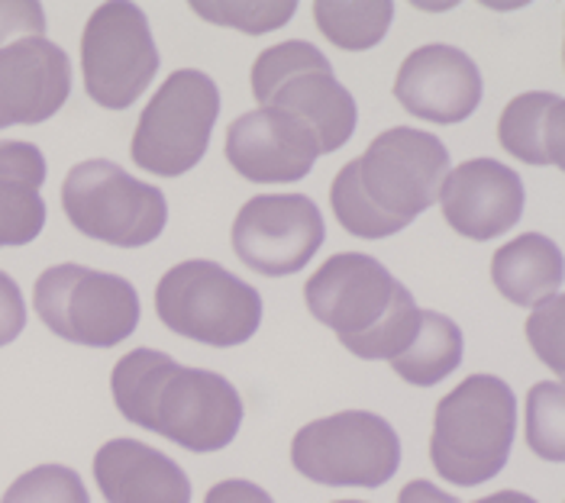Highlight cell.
Masks as SVG:
<instances>
[{"mask_svg": "<svg viewBox=\"0 0 565 503\" xmlns=\"http://www.w3.org/2000/svg\"><path fill=\"white\" fill-rule=\"evenodd\" d=\"M446 174L449 152L434 132L394 126L337 174L330 207L352 236L385 239L434 207Z\"/></svg>", "mask_w": 565, "mask_h": 503, "instance_id": "6da1fadb", "label": "cell"}, {"mask_svg": "<svg viewBox=\"0 0 565 503\" xmlns=\"http://www.w3.org/2000/svg\"><path fill=\"white\" fill-rule=\"evenodd\" d=\"M114 400L124 417L188 452H217L243 422V400L223 375L184 368L166 352L136 349L114 368Z\"/></svg>", "mask_w": 565, "mask_h": 503, "instance_id": "7a4b0ae2", "label": "cell"}, {"mask_svg": "<svg viewBox=\"0 0 565 503\" xmlns=\"http://www.w3.org/2000/svg\"><path fill=\"white\" fill-rule=\"evenodd\" d=\"M313 320L340 335L352 355L379 362L404 352L420 327V310L392 271L362 252L327 258L305 285Z\"/></svg>", "mask_w": 565, "mask_h": 503, "instance_id": "3957f363", "label": "cell"}, {"mask_svg": "<svg viewBox=\"0 0 565 503\" xmlns=\"http://www.w3.org/2000/svg\"><path fill=\"white\" fill-rule=\"evenodd\" d=\"M518 432V400L494 375L466 377L436 407L430 459L459 488L491 481L511 456Z\"/></svg>", "mask_w": 565, "mask_h": 503, "instance_id": "277c9868", "label": "cell"}, {"mask_svg": "<svg viewBox=\"0 0 565 503\" xmlns=\"http://www.w3.org/2000/svg\"><path fill=\"white\" fill-rule=\"evenodd\" d=\"M249 82L259 107L310 126L320 139V152H337L349 142L355 129V100L337 82L333 65L317 45L291 40L265 49Z\"/></svg>", "mask_w": 565, "mask_h": 503, "instance_id": "5b68a950", "label": "cell"}, {"mask_svg": "<svg viewBox=\"0 0 565 503\" xmlns=\"http://www.w3.org/2000/svg\"><path fill=\"white\" fill-rule=\"evenodd\" d=\"M156 313L172 333L230 349L249 342L262 323V297L217 261H181L156 288Z\"/></svg>", "mask_w": 565, "mask_h": 503, "instance_id": "8992f818", "label": "cell"}, {"mask_svg": "<svg viewBox=\"0 0 565 503\" xmlns=\"http://www.w3.org/2000/svg\"><path fill=\"white\" fill-rule=\"evenodd\" d=\"M62 207L78 233L120 249L149 246L162 236L169 220V204L159 188L136 181L107 159H90L68 171Z\"/></svg>", "mask_w": 565, "mask_h": 503, "instance_id": "52a82bcc", "label": "cell"}, {"mask_svg": "<svg viewBox=\"0 0 565 503\" xmlns=\"http://www.w3.org/2000/svg\"><path fill=\"white\" fill-rule=\"evenodd\" d=\"M33 307L52 333L90 349H110L139 327V297L130 281L85 265L45 268Z\"/></svg>", "mask_w": 565, "mask_h": 503, "instance_id": "ba28073f", "label": "cell"}, {"mask_svg": "<svg viewBox=\"0 0 565 503\" xmlns=\"http://www.w3.org/2000/svg\"><path fill=\"white\" fill-rule=\"evenodd\" d=\"M217 117L220 90L214 78L194 68L174 72L139 117L130 142L132 162L159 178L191 171L211 146Z\"/></svg>", "mask_w": 565, "mask_h": 503, "instance_id": "9c48e42d", "label": "cell"}, {"mask_svg": "<svg viewBox=\"0 0 565 503\" xmlns=\"http://www.w3.org/2000/svg\"><path fill=\"white\" fill-rule=\"evenodd\" d=\"M295 468L327 488H382L401 464L392 422L365 410L313 419L295 436Z\"/></svg>", "mask_w": 565, "mask_h": 503, "instance_id": "30bf717a", "label": "cell"}, {"mask_svg": "<svg viewBox=\"0 0 565 503\" xmlns=\"http://www.w3.org/2000/svg\"><path fill=\"white\" fill-rule=\"evenodd\" d=\"M82 72L94 104L127 110L159 72L149 20L132 3H100L82 36Z\"/></svg>", "mask_w": 565, "mask_h": 503, "instance_id": "8fae6325", "label": "cell"}, {"mask_svg": "<svg viewBox=\"0 0 565 503\" xmlns=\"http://www.w3.org/2000/svg\"><path fill=\"white\" fill-rule=\"evenodd\" d=\"M323 216L305 194H262L236 213L233 252L265 278L301 271L323 246Z\"/></svg>", "mask_w": 565, "mask_h": 503, "instance_id": "7c38bea8", "label": "cell"}, {"mask_svg": "<svg viewBox=\"0 0 565 503\" xmlns=\"http://www.w3.org/2000/svg\"><path fill=\"white\" fill-rule=\"evenodd\" d=\"M320 156L313 129L278 110H249L226 129V162L253 184L301 181Z\"/></svg>", "mask_w": 565, "mask_h": 503, "instance_id": "4fadbf2b", "label": "cell"}, {"mask_svg": "<svg viewBox=\"0 0 565 503\" xmlns=\"http://www.w3.org/2000/svg\"><path fill=\"white\" fill-rule=\"evenodd\" d=\"M446 223L466 239H498L523 216V181L494 159H472L452 168L439 188Z\"/></svg>", "mask_w": 565, "mask_h": 503, "instance_id": "5bb4252c", "label": "cell"}, {"mask_svg": "<svg viewBox=\"0 0 565 503\" xmlns=\"http://www.w3.org/2000/svg\"><path fill=\"white\" fill-rule=\"evenodd\" d=\"M397 104L430 124H459L479 110V65L452 45H424L411 52L394 82Z\"/></svg>", "mask_w": 565, "mask_h": 503, "instance_id": "9a60e30c", "label": "cell"}, {"mask_svg": "<svg viewBox=\"0 0 565 503\" xmlns=\"http://www.w3.org/2000/svg\"><path fill=\"white\" fill-rule=\"evenodd\" d=\"M68 90L72 65L55 42L30 36L0 49V129L55 117Z\"/></svg>", "mask_w": 565, "mask_h": 503, "instance_id": "2e32d148", "label": "cell"}, {"mask_svg": "<svg viewBox=\"0 0 565 503\" xmlns=\"http://www.w3.org/2000/svg\"><path fill=\"white\" fill-rule=\"evenodd\" d=\"M94 481L107 503H191L188 474L169 456L136 439L100 446Z\"/></svg>", "mask_w": 565, "mask_h": 503, "instance_id": "e0dca14e", "label": "cell"}, {"mask_svg": "<svg viewBox=\"0 0 565 503\" xmlns=\"http://www.w3.org/2000/svg\"><path fill=\"white\" fill-rule=\"evenodd\" d=\"M45 159L33 142L0 139V249L26 246L45 226Z\"/></svg>", "mask_w": 565, "mask_h": 503, "instance_id": "ac0fdd59", "label": "cell"}, {"mask_svg": "<svg viewBox=\"0 0 565 503\" xmlns=\"http://www.w3.org/2000/svg\"><path fill=\"white\" fill-rule=\"evenodd\" d=\"M501 146L530 165H565V100L559 94L530 90L514 97L498 124Z\"/></svg>", "mask_w": 565, "mask_h": 503, "instance_id": "d6986e66", "label": "cell"}, {"mask_svg": "<svg viewBox=\"0 0 565 503\" xmlns=\"http://www.w3.org/2000/svg\"><path fill=\"white\" fill-rule=\"evenodd\" d=\"M491 281L518 307H536L559 293L563 285V252L540 233H523L491 258Z\"/></svg>", "mask_w": 565, "mask_h": 503, "instance_id": "ffe728a7", "label": "cell"}, {"mask_svg": "<svg viewBox=\"0 0 565 503\" xmlns=\"http://www.w3.org/2000/svg\"><path fill=\"white\" fill-rule=\"evenodd\" d=\"M459 362H462V330L436 310H420V327L404 345V352L394 355L392 368L407 384L434 387L443 377L452 375Z\"/></svg>", "mask_w": 565, "mask_h": 503, "instance_id": "44dd1931", "label": "cell"}, {"mask_svg": "<svg viewBox=\"0 0 565 503\" xmlns=\"http://www.w3.org/2000/svg\"><path fill=\"white\" fill-rule=\"evenodd\" d=\"M392 0H355V3L317 0L313 3V20H317L320 33L333 45L349 49V52H362V49L379 45L392 26Z\"/></svg>", "mask_w": 565, "mask_h": 503, "instance_id": "7402d4cb", "label": "cell"}, {"mask_svg": "<svg viewBox=\"0 0 565 503\" xmlns=\"http://www.w3.org/2000/svg\"><path fill=\"white\" fill-rule=\"evenodd\" d=\"M194 7V13L198 17H204V20H211V23H217V26H226V30H239V33H246V36H262V33H271V30H278V26H285L291 17H295V10H298V3L295 0H275V3H236V0H194L191 3Z\"/></svg>", "mask_w": 565, "mask_h": 503, "instance_id": "603a6c76", "label": "cell"}, {"mask_svg": "<svg viewBox=\"0 0 565 503\" xmlns=\"http://www.w3.org/2000/svg\"><path fill=\"white\" fill-rule=\"evenodd\" d=\"M563 384H536L526 397V442L546 461H563Z\"/></svg>", "mask_w": 565, "mask_h": 503, "instance_id": "cb8c5ba5", "label": "cell"}, {"mask_svg": "<svg viewBox=\"0 0 565 503\" xmlns=\"http://www.w3.org/2000/svg\"><path fill=\"white\" fill-rule=\"evenodd\" d=\"M0 503H90L82 478L65 464H40L20 474Z\"/></svg>", "mask_w": 565, "mask_h": 503, "instance_id": "d4e9b609", "label": "cell"}, {"mask_svg": "<svg viewBox=\"0 0 565 503\" xmlns=\"http://www.w3.org/2000/svg\"><path fill=\"white\" fill-rule=\"evenodd\" d=\"M563 313L565 300L563 293L546 297L543 303L533 307V317L526 320V335L536 349V355L556 372L563 375Z\"/></svg>", "mask_w": 565, "mask_h": 503, "instance_id": "484cf974", "label": "cell"}, {"mask_svg": "<svg viewBox=\"0 0 565 503\" xmlns=\"http://www.w3.org/2000/svg\"><path fill=\"white\" fill-rule=\"evenodd\" d=\"M45 13L36 0H0V49L10 40L43 36Z\"/></svg>", "mask_w": 565, "mask_h": 503, "instance_id": "4316f807", "label": "cell"}, {"mask_svg": "<svg viewBox=\"0 0 565 503\" xmlns=\"http://www.w3.org/2000/svg\"><path fill=\"white\" fill-rule=\"evenodd\" d=\"M26 327V303L17 281L0 271V345H10Z\"/></svg>", "mask_w": 565, "mask_h": 503, "instance_id": "83f0119b", "label": "cell"}, {"mask_svg": "<svg viewBox=\"0 0 565 503\" xmlns=\"http://www.w3.org/2000/svg\"><path fill=\"white\" fill-rule=\"evenodd\" d=\"M204 503H275V501L262 491L259 484L230 478V481H220V484H214V488L207 491Z\"/></svg>", "mask_w": 565, "mask_h": 503, "instance_id": "f1b7e54d", "label": "cell"}, {"mask_svg": "<svg viewBox=\"0 0 565 503\" xmlns=\"http://www.w3.org/2000/svg\"><path fill=\"white\" fill-rule=\"evenodd\" d=\"M397 503H459V497L443 494V491L434 488L430 481H411V484L397 494Z\"/></svg>", "mask_w": 565, "mask_h": 503, "instance_id": "f546056e", "label": "cell"}, {"mask_svg": "<svg viewBox=\"0 0 565 503\" xmlns=\"http://www.w3.org/2000/svg\"><path fill=\"white\" fill-rule=\"evenodd\" d=\"M476 503H536L533 497H526L521 491H498V494H491V497H481Z\"/></svg>", "mask_w": 565, "mask_h": 503, "instance_id": "4dcf8cb0", "label": "cell"}, {"mask_svg": "<svg viewBox=\"0 0 565 503\" xmlns=\"http://www.w3.org/2000/svg\"><path fill=\"white\" fill-rule=\"evenodd\" d=\"M337 503H362V501H337Z\"/></svg>", "mask_w": 565, "mask_h": 503, "instance_id": "1f68e13d", "label": "cell"}]
</instances>
